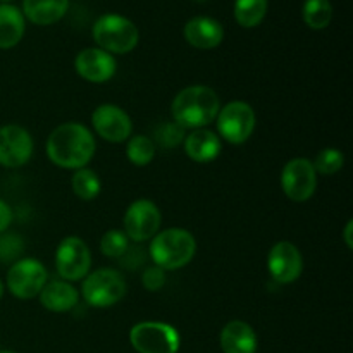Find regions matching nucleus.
Segmentation results:
<instances>
[{"label":"nucleus","instance_id":"ddd939ff","mask_svg":"<svg viewBox=\"0 0 353 353\" xmlns=\"http://www.w3.org/2000/svg\"><path fill=\"white\" fill-rule=\"evenodd\" d=\"M33 138L30 131L19 124H6L0 128V165L17 169L28 164L33 155Z\"/></svg>","mask_w":353,"mask_h":353},{"label":"nucleus","instance_id":"f3484780","mask_svg":"<svg viewBox=\"0 0 353 353\" xmlns=\"http://www.w3.org/2000/svg\"><path fill=\"white\" fill-rule=\"evenodd\" d=\"M183 143H185V154L196 164H209L216 161L223 150L221 138L217 137L216 131H210L207 128L193 130L188 137H185Z\"/></svg>","mask_w":353,"mask_h":353},{"label":"nucleus","instance_id":"9b49d317","mask_svg":"<svg viewBox=\"0 0 353 353\" xmlns=\"http://www.w3.org/2000/svg\"><path fill=\"white\" fill-rule=\"evenodd\" d=\"M281 188L293 202H307L317 188V172L312 161L295 157L285 164L281 171Z\"/></svg>","mask_w":353,"mask_h":353},{"label":"nucleus","instance_id":"473e14b6","mask_svg":"<svg viewBox=\"0 0 353 353\" xmlns=\"http://www.w3.org/2000/svg\"><path fill=\"white\" fill-rule=\"evenodd\" d=\"M3 296V285H2V281H0V299H2Z\"/></svg>","mask_w":353,"mask_h":353},{"label":"nucleus","instance_id":"f03ea898","mask_svg":"<svg viewBox=\"0 0 353 353\" xmlns=\"http://www.w3.org/2000/svg\"><path fill=\"white\" fill-rule=\"evenodd\" d=\"M221 102L212 88L193 85L183 88L171 103L174 123L185 130H202L212 124L219 114Z\"/></svg>","mask_w":353,"mask_h":353},{"label":"nucleus","instance_id":"5701e85b","mask_svg":"<svg viewBox=\"0 0 353 353\" xmlns=\"http://www.w3.org/2000/svg\"><path fill=\"white\" fill-rule=\"evenodd\" d=\"M302 17L310 30H324L333 19V6L330 0H305Z\"/></svg>","mask_w":353,"mask_h":353},{"label":"nucleus","instance_id":"39448f33","mask_svg":"<svg viewBox=\"0 0 353 353\" xmlns=\"http://www.w3.org/2000/svg\"><path fill=\"white\" fill-rule=\"evenodd\" d=\"M126 279L117 269L102 268L88 272L83 279L81 296L95 309H107L119 303L126 295Z\"/></svg>","mask_w":353,"mask_h":353},{"label":"nucleus","instance_id":"9d476101","mask_svg":"<svg viewBox=\"0 0 353 353\" xmlns=\"http://www.w3.org/2000/svg\"><path fill=\"white\" fill-rule=\"evenodd\" d=\"M124 233L134 243L152 240L159 233L162 224L161 209L152 200H134L124 214Z\"/></svg>","mask_w":353,"mask_h":353},{"label":"nucleus","instance_id":"c9c22d12","mask_svg":"<svg viewBox=\"0 0 353 353\" xmlns=\"http://www.w3.org/2000/svg\"><path fill=\"white\" fill-rule=\"evenodd\" d=\"M195 2H207V0H195Z\"/></svg>","mask_w":353,"mask_h":353},{"label":"nucleus","instance_id":"1a4fd4ad","mask_svg":"<svg viewBox=\"0 0 353 353\" xmlns=\"http://www.w3.org/2000/svg\"><path fill=\"white\" fill-rule=\"evenodd\" d=\"M47 281V268L37 259H19L7 272V288L19 300H31L40 295Z\"/></svg>","mask_w":353,"mask_h":353},{"label":"nucleus","instance_id":"4be33fe9","mask_svg":"<svg viewBox=\"0 0 353 353\" xmlns=\"http://www.w3.org/2000/svg\"><path fill=\"white\" fill-rule=\"evenodd\" d=\"M269 0H234V19L243 28H255L268 14Z\"/></svg>","mask_w":353,"mask_h":353},{"label":"nucleus","instance_id":"bb28decb","mask_svg":"<svg viewBox=\"0 0 353 353\" xmlns=\"http://www.w3.org/2000/svg\"><path fill=\"white\" fill-rule=\"evenodd\" d=\"M343 164H345L343 152L333 147L321 150L319 154H317L316 161L312 162L316 172H319V174H324V176L336 174L338 171H341Z\"/></svg>","mask_w":353,"mask_h":353},{"label":"nucleus","instance_id":"b1692460","mask_svg":"<svg viewBox=\"0 0 353 353\" xmlns=\"http://www.w3.org/2000/svg\"><path fill=\"white\" fill-rule=\"evenodd\" d=\"M71 186L76 196L88 202V200H93L99 196L100 190H102V181H100L99 174L93 169L81 168L72 174Z\"/></svg>","mask_w":353,"mask_h":353},{"label":"nucleus","instance_id":"7ed1b4c3","mask_svg":"<svg viewBox=\"0 0 353 353\" xmlns=\"http://www.w3.org/2000/svg\"><path fill=\"white\" fill-rule=\"evenodd\" d=\"M196 252V240L188 230L169 228L155 234L150 241L148 254L154 265L162 271H176L193 261Z\"/></svg>","mask_w":353,"mask_h":353},{"label":"nucleus","instance_id":"4468645a","mask_svg":"<svg viewBox=\"0 0 353 353\" xmlns=\"http://www.w3.org/2000/svg\"><path fill=\"white\" fill-rule=\"evenodd\" d=\"M268 269L271 278L279 285H292L302 276L303 257L292 241H278L269 250Z\"/></svg>","mask_w":353,"mask_h":353},{"label":"nucleus","instance_id":"6ab92c4d","mask_svg":"<svg viewBox=\"0 0 353 353\" xmlns=\"http://www.w3.org/2000/svg\"><path fill=\"white\" fill-rule=\"evenodd\" d=\"M221 348L224 353H255L257 334L248 323L231 321L221 331Z\"/></svg>","mask_w":353,"mask_h":353},{"label":"nucleus","instance_id":"f8f14e48","mask_svg":"<svg viewBox=\"0 0 353 353\" xmlns=\"http://www.w3.org/2000/svg\"><path fill=\"white\" fill-rule=\"evenodd\" d=\"M92 126L100 138L110 143H123L133 133L130 114L114 103H102L92 114Z\"/></svg>","mask_w":353,"mask_h":353},{"label":"nucleus","instance_id":"a878e982","mask_svg":"<svg viewBox=\"0 0 353 353\" xmlns=\"http://www.w3.org/2000/svg\"><path fill=\"white\" fill-rule=\"evenodd\" d=\"M130 248V238L123 230H109L100 238V252L109 259H121Z\"/></svg>","mask_w":353,"mask_h":353},{"label":"nucleus","instance_id":"c85d7f7f","mask_svg":"<svg viewBox=\"0 0 353 353\" xmlns=\"http://www.w3.org/2000/svg\"><path fill=\"white\" fill-rule=\"evenodd\" d=\"M24 248V241L17 234H3L0 236V259L6 262L19 261Z\"/></svg>","mask_w":353,"mask_h":353},{"label":"nucleus","instance_id":"2eb2a0df","mask_svg":"<svg viewBox=\"0 0 353 353\" xmlns=\"http://www.w3.org/2000/svg\"><path fill=\"white\" fill-rule=\"evenodd\" d=\"M74 69L85 81L100 85L114 78L117 71V62L112 54L102 48H85L76 55Z\"/></svg>","mask_w":353,"mask_h":353},{"label":"nucleus","instance_id":"7c9ffc66","mask_svg":"<svg viewBox=\"0 0 353 353\" xmlns=\"http://www.w3.org/2000/svg\"><path fill=\"white\" fill-rule=\"evenodd\" d=\"M10 223H12V210L3 200H0V234L6 233Z\"/></svg>","mask_w":353,"mask_h":353},{"label":"nucleus","instance_id":"423d86ee","mask_svg":"<svg viewBox=\"0 0 353 353\" xmlns=\"http://www.w3.org/2000/svg\"><path fill=\"white\" fill-rule=\"evenodd\" d=\"M217 137L231 145H241L250 140L257 126V116L250 103L234 100L221 107L216 117Z\"/></svg>","mask_w":353,"mask_h":353},{"label":"nucleus","instance_id":"cd10ccee","mask_svg":"<svg viewBox=\"0 0 353 353\" xmlns=\"http://www.w3.org/2000/svg\"><path fill=\"white\" fill-rule=\"evenodd\" d=\"M185 128H181L174 121L172 123H164L155 130V141L164 148L178 147L185 140Z\"/></svg>","mask_w":353,"mask_h":353},{"label":"nucleus","instance_id":"393cba45","mask_svg":"<svg viewBox=\"0 0 353 353\" xmlns=\"http://www.w3.org/2000/svg\"><path fill=\"white\" fill-rule=\"evenodd\" d=\"M155 141L152 138L145 137V134H137V137H130L126 147V157L137 168H145L150 164L155 157Z\"/></svg>","mask_w":353,"mask_h":353},{"label":"nucleus","instance_id":"dca6fc26","mask_svg":"<svg viewBox=\"0 0 353 353\" xmlns=\"http://www.w3.org/2000/svg\"><path fill=\"white\" fill-rule=\"evenodd\" d=\"M183 37L199 50H212L224 40V28L217 19L209 16H195L183 28Z\"/></svg>","mask_w":353,"mask_h":353},{"label":"nucleus","instance_id":"6e6552de","mask_svg":"<svg viewBox=\"0 0 353 353\" xmlns=\"http://www.w3.org/2000/svg\"><path fill=\"white\" fill-rule=\"evenodd\" d=\"M55 269L64 281H81L92 269V252L78 236H68L55 252Z\"/></svg>","mask_w":353,"mask_h":353},{"label":"nucleus","instance_id":"72a5a7b5","mask_svg":"<svg viewBox=\"0 0 353 353\" xmlns=\"http://www.w3.org/2000/svg\"><path fill=\"white\" fill-rule=\"evenodd\" d=\"M0 353H16V352H10V350H0Z\"/></svg>","mask_w":353,"mask_h":353},{"label":"nucleus","instance_id":"a211bd4d","mask_svg":"<svg viewBox=\"0 0 353 353\" xmlns=\"http://www.w3.org/2000/svg\"><path fill=\"white\" fill-rule=\"evenodd\" d=\"M40 302L47 310L55 314L69 312L74 309L79 302V293L71 283L64 279H54L47 281V285L40 292Z\"/></svg>","mask_w":353,"mask_h":353},{"label":"nucleus","instance_id":"f257e3e1","mask_svg":"<svg viewBox=\"0 0 353 353\" xmlns=\"http://www.w3.org/2000/svg\"><path fill=\"white\" fill-rule=\"evenodd\" d=\"M45 150L52 164L78 171L95 155V138L85 124L64 123L52 131Z\"/></svg>","mask_w":353,"mask_h":353},{"label":"nucleus","instance_id":"f704fd0d","mask_svg":"<svg viewBox=\"0 0 353 353\" xmlns=\"http://www.w3.org/2000/svg\"><path fill=\"white\" fill-rule=\"evenodd\" d=\"M0 2H3V3H9L10 0H0Z\"/></svg>","mask_w":353,"mask_h":353},{"label":"nucleus","instance_id":"2f4dec72","mask_svg":"<svg viewBox=\"0 0 353 353\" xmlns=\"http://www.w3.org/2000/svg\"><path fill=\"white\" fill-rule=\"evenodd\" d=\"M353 221H348L347 226H345V231H343V238H345V245H347V248H353Z\"/></svg>","mask_w":353,"mask_h":353},{"label":"nucleus","instance_id":"20e7f679","mask_svg":"<svg viewBox=\"0 0 353 353\" xmlns=\"http://www.w3.org/2000/svg\"><path fill=\"white\" fill-rule=\"evenodd\" d=\"M93 40L109 54H130L140 41L137 24L121 14H103L93 24Z\"/></svg>","mask_w":353,"mask_h":353},{"label":"nucleus","instance_id":"412c9836","mask_svg":"<svg viewBox=\"0 0 353 353\" xmlns=\"http://www.w3.org/2000/svg\"><path fill=\"white\" fill-rule=\"evenodd\" d=\"M26 19L21 9L10 3H0V48L9 50L16 47L24 37Z\"/></svg>","mask_w":353,"mask_h":353},{"label":"nucleus","instance_id":"aec40b11","mask_svg":"<svg viewBox=\"0 0 353 353\" xmlns=\"http://www.w3.org/2000/svg\"><path fill=\"white\" fill-rule=\"evenodd\" d=\"M69 9V0H23V16L38 26L59 23Z\"/></svg>","mask_w":353,"mask_h":353},{"label":"nucleus","instance_id":"0eeeda50","mask_svg":"<svg viewBox=\"0 0 353 353\" xmlns=\"http://www.w3.org/2000/svg\"><path fill=\"white\" fill-rule=\"evenodd\" d=\"M130 341L138 353H178L181 338L178 330L161 321H143L131 327Z\"/></svg>","mask_w":353,"mask_h":353},{"label":"nucleus","instance_id":"c756f323","mask_svg":"<svg viewBox=\"0 0 353 353\" xmlns=\"http://www.w3.org/2000/svg\"><path fill=\"white\" fill-rule=\"evenodd\" d=\"M141 283H143V288L148 290V292H159L165 285V271H162L157 265H150L141 274Z\"/></svg>","mask_w":353,"mask_h":353}]
</instances>
